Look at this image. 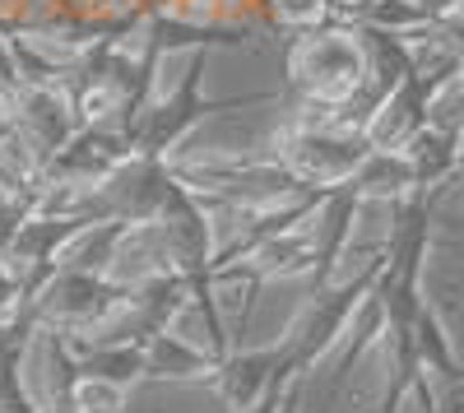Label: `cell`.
I'll return each mask as SVG.
<instances>
[{"label":"cell","mask_w":464,"mask_h":413,"mask_svg":"<svg viewBox=\"0 0 464 413\" xmlns=\"http://www.w3.org/2000/svg\"><path fill=\"white\" fill-rule=\"evenodd\" d=\"M126 395L130 386H116V381H80V390H74V404L70 413H126Z\"/></svg>","instance_id":"obj_13"},{"label":"cell","mask_w":464,"mask_h":413,"mask_svg":"<svg viewBox=\"0 0 464 413\" xmlns=\"http://www.w3.org/2000/svg\"><path fill=\"white\" fill-rule=\"evenodd\" d=\"M330 5H334V14H343V19H358L372 0H330Z\"/></svg>","instance_id":"obj_16"},{"label":"cell","mask_w":464,"mask_h":413,"mask_svg":"<svg viewBox=\"0 0 464 413\" xmlns=\"http://www.w3.org/2000/svg\"><path fill=\"white\" fill-rule=\"evenodd\" d=\"M28 307V293H24V274L10 265V260H0V321H14L19 312Z\"/></svg>","instance_id":"obj_14"},{"label":"cell","mask_w":464,"mask_h":413,"mask_svg":"<svg viewBox=\"0 0 464 413\" xmlns=\"http://www.w3.org/2000/svg\"><path fill=\"white\" fill-rule=\"evenodd\" d=\"M144 358H149L144 381H214V371H218V353L214 349L190 344V340H181V334H172V330L153 334V340L144 344Z\"/></svg>","instance_id":"obj_10"},{"label":"cell","mask_w":464,"mask_h":413,"mask_svg":"<svg viewBox=\"0 0 464 413\" xmlns=\"http://www.w3.org/2000/svg\"><path fill=\"white\" fill-rule=\"evenodd\" d=\"M372 154V139L362 130H339V126H293L284 130V139H275V154L284 168H293L306 186H339L348 181L362 158Z\"/></svg>","instance_id":"obj_5"},{"label":"cell","mask_w":464,"mask_h":413,"mask_svg":"<svg viewBox=\"0 0 464 413\" xmlns=\"http://www.w3.org/2000/svg\"><path fill=\"white\" fill-rule=\"evenodd\" d=\"M19 130L28 135V144L43 154V163H52L61 149L80 135V107L74 98H65L56 84H28L19 98Z\"/></svg>","instance_id":"obj_9"},{"label":"cell","mask_w":464,"mask_h":413,"mask_svg":"<svg viewBox=\"0 0 464 413\" xmlns=\"http://www.w3.org/2000/svg\"><path fill=\"white\" fill-rule=\"evenodd\" d=\"M135 288L111 279V274H93V270H70L61 265L52 274V283L33 297V312L43 325L65 330V334H93L102 330L121 307H130Z\"/></svg>","instance_id":"obj_4"},{"label":"cell","mask_w":464,"mask_h":413,"mask_svg":"<svg viewBox=\"0 0 464 413\" xmlns=\"http://www.w3.org/2000/svg\"><path fill=\"white\" fill-rule=\"evenodd\" d=\"M297 381V367L288 358V344H265V349H232L218 371H214V390H218V404L227 413H246L256 408L260 399L279 395Z\"/></svg>","instance_id":"obj_6"},{"label":"cell","mask_w":464,"mask_h":413,"mask_svg":"<svg viewBox=\"0 0 464 413\" xmlns=\"http://www.w3.org/2000/svg\"><path fill=\"white\" fill-rule=\"evenodd\" d=\"M381 270H385V251L372 255L353 279L330 283V288H321V293L306 297V307L297 312V321H293L288 334H284V344H288V358H293V367H297V377H306V371L316 367V358H325V353L334 349L339 334H348V325L358 321L362 303L372 297Z\"/></svg>","instance_id":"obj_3"},{"label":"cell","mask_w":464,"mask_h":413,"mask_svg":"<svg viewBox=\"0 0 464 413\" xmlns=\"http://www.w3.org/2000/svg\"><path fill=\"white\" fill-rule=\"evenodd\" d=\"M358 24H330L316 33H293L288 47H284V70H288V84L302 89L321 111H339L348 107L367 84H372V70L358 43Z\"/></svg>","instance_id":"obj_1"},{"label":"cell","mask_w":464,"mask_h":413,"mask_svg":"<svg viewBox=\"0 0 464 413\" xmlns=\"http://www.w3.org/2000/svg\"><path fill=\"white\" fill-rule=\"evenodd\" d=\"M362 200H367V191H362L358 172L348 177V181H339V186H330V191H325V200H321V209H316V218H312L316 265H312V274H306L312 293H321V288H330V283H334L339 260H343L348 242H353V218H358Z\"/></svg>","instance_id":"obj_8"},{"label":"cell","mask_w":464,"mask_h":413,"mask_svg":"<svg viewBox=\"0 0 464 413\" xmlns=\"http://www.w3.org/2000/svg\"><path fill=\"white\" fill-rule=\"evenodd\" d=\"M74 362H80V377L89 381H116V386H140L149 358L144 344H111V340H84V334H70Z\"/></svg>","instance_id":"obj_11"},{"label":"cell","mask_w":464,"mask_h":413,"mask_svg":"<svg viewBox=\"0 0 464 413\" xmlns=\"http://www.w3.org/2000/svg\"><path fill=\"white\" fill-rule=\"evenodd\" d=\"M269 5H275V24L284 33H316L334 19L330 0H269Z\"/></svg>","instance_id":"obj_12"},{"label":"cell","mask_w":464,"mask_h":413,"mask_svg":"<svg viewBox=\"0 0 464 413\" xmlns=\"http://www.w3.org/2000/svg\"><path fill=\"white\" fill-rule=\"evenodd\" d=\"M130 158H135V139H130L126 126H111V121L80 126V135L47 163L43 181H52V186H102Z\"/></svg>","instance_id":"obj_7"},{"label":"cell","mask_w":464,"mask_h":413,"mask_svg":"<svg viewBox=\"0 0 464 413\" xmlns=\"http://www.w3.org/2000/svg\"><path fill=\"white\" fill-rule=\"evenodd\" d=\"M413 395L422 399V413H446V408H441V399L432 395V386H428V377H422V381H418V390H413Z\"/></svg>","instance_id":"obj_15"},{"label":"cell","mask_w":464,"mask_h":413,"mask_svg":"<svg viewBox=\"0 0 464 413\" xmlns=\"http://www.w3.org/2000/svg\"><path fill=\"white\" fill-rule=\"evenodd\" d=\"M205 61H209V47H196L186 61V74L181 84L159 102V107H144V117L135 121L130 139H135V154L140 158H168L177 154V144L196 130L205 117L214 111H232V107H260L275 93H246V98H205L200 84H205Z\"/></svg>","instance_id":"obj_2"}]
</instances>
